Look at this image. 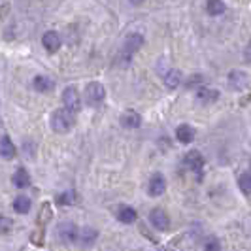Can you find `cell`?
I'll use <instances>...</instances> for the list:
<instances>
[{
  "label": "cell",
  "instance_id": "obj_23",
  "mask_svg": "<svg viewBox=\"0 0 251 251\" xmlns=\"http://www.w3.org/2000/svg\"><path fill=\"white\" fill-rule=\"evenodd\" d=\"M77 201V195L75 191H64L61 195H57V204L59 206H72Z\"/></svg>",
  "mask_w": 251,
  "mask_h": 251
},
{
  "label": "cell",
  "instance_id": "obj_21",
  "mask_svg": "<svg viewBox=\"0 0 251 251\" xmlns=\"http://www.w3.org/2000/svg\"><path fill=\"white\" fill-rule=\"evenodd\" d=\"M163 77L168 89H176L177 85L181 83V74H179V70H168V72H164Z\"/></svg>",
  "mask_w": 251,
  "mask_h": 251
},
{
  "label": "cell",
  "instance_id": "obj_16",
  "mask_svg": "<svg viewBox=\"0 0 251 251\" xmlns=\"http://www.w3.org/2000/svg\"><path fill=\"white\" fill-rule=\"evenodd\" d=\"M219 99V93L215 89H208V87H201L197 91V102L201 104H212Z\"/></svg>",
  "mask_w": 251,
  "mask_h": 251
},
{
  "label": "cell",
  "instance_id": "obj_17",
  "mask_svg": "<svg viewBox=\"0 0 251 251\" xmlns=\"http://www.w3.org/2000/svg\"><path fill=\"white\" fill-rule=\"evenodd\" d=\"M32 87L36 89L38 93H51L53 87H55V83L48 75H36L34 81H32Z\"/></svg>",
  "mask_w": 251,
  "mask_h": 251
},
{
  "label": "cell",
  "instance_id": "obj_13",
  "mask_svg": "<svg viewBox=\"0 0 251 251\" xmlns=\"http://www.w3.org/2000/svg\"><path fill=\"white\" fill-rule=\"evenodd\" d=\"M121 126H125V128H138L140 123H142V117H140V113H136L134 110H126L123 115H121Z\"/></svg>",
  "mask_w": 251,
  "mask_h": 251
},
{
  "label": "cell",
  "instance_id": "obj_22",
  "mask_svg": "<svg viewBox=\"0 0 251 251\" xmlns=\"http://www.w3.org/2000/svg\"><path fill=\"white\" fill-rule=\"evenodd\" d=\"M206 10L210 15H223L226 10L225 2L223 0H208V4H206Z\"/></svg>",
  "mask_w": 251,
  "mask_h": 251
},
{
  "label": "cell",
  "instance_id": "obj_4",
  "mask_svg": "<svg viewBox=\"0 0 251 251\" xmlns=\"http://www.w3.org/2000/svg\"><path fill=\"white\" fill-rule=\"evenodd\" d=\"M77 226L70 221H64L61 225L57 226V238L61 240V244L64 246H70V244H75L77 242Z\"/></svg>",
  "mask_w": 251,
  "mask_h": 251
},
{
  "label": "cell",
  "instance_id": "obj_15",
  "mask_svg": "<svg viewBox=\"0 0 251 251\" xmlns=\"http://www.w3.org/2000/svg\"><path fill=\"white\" fill-rule=\"evenodd\" d=\"M136 210L134 208H130V206H119V210H117V219L121 221V223H125V225H130V223H134L136 221Z\"/></svg>",
  "mask_w": 251,
  "mask_h": 251
},
{
  "label": "cell",
  "instance_id": "obj_2",
  "mask_svg": "<svg viewBox=\"0 0 251 251\" xmlns=\"http://www.w3.org/2000/svg\"><path fill=\"white\" fill-rule=\"evenodd\" d=\"M51 128L57 132V134H66L72 130V126L75 123V113L66 110V108H59L51 113Z\"/></svg>",
  "mask_w": 251,
  "mask_h": 251
},
{
  "label": "cell",
  "instance_id": "obj_1",
  "mask_svg": "<svg viewBox=\"0 0 251 251\" xmlns=\"http://www.w3.org/2000/svg\"><path fill=\"white\" fill-rule=\"evenodd\" d=\"M142 46H144V36H142V34H138V32L128 34V36L123 40V46H121L119 57H117L119 66H128V64H130V59H132V55H134Z\"/></svg>",
  "mask_w": 251,
  "mask_h": 251
},
{
  "label": "cell",
  "instance_id": "obj_27",
  "mask_svg": "<svg viewBox=\"0 0 251 251\" xmlns=\"http://www.w3.org/2000/svg\"><path fill=\"white\" fill-rule=\"evenodd\" d=\"M204 251H221V244L215 236H210V238L204 242Z\"/></svg>",
  "mask_w": 251,
  "mask_h": 251
},
{
  "label": "cell",
  "instance_id": "obj_7",
  "mask_svg": "<svg viewBox=\"0 0 251 251\" xmlns=\"http://www.w3.org/2000/svg\"><path fill=\"white\" fill-rule=\"evenodd\" d=\"M164 191H166V179L161 172H155L150 177V183H148V193L150 197H161Z\"/></svg>",
  "mask_w": 251,
  "mask_h": 251
},
{
  "label": "cell",
  "instance_id": "obj_26",
  "mask_svg": "<svg viewBox=\"0 0 251 251\" xmlns=\"http://www.w3.org/2000/svg\"><path fill=\"white\" fill-rule=\"evenodd\" d=\"M13 228V221L10 217H6V215L0 214V234H8L10 230Z\"/></svg>",
  "mask_w": 251,
  "mask_h": 251
},
{
  "label": "cell",
  "instance_id": "obj_6",
  "mask_svg": "<svg viewBox=\"0 0 251 251\" xmlns=\"http://www.w3.org/2000/svg\"><path fill=\"white\" fill-rule=\"evenodd\" d=\"M97 240H99V230L93 226H83L77 230V244L81 248H91Z\"/></svg>",
  "mask_w": 251,
  "mask_h": 251
},
{
  "label": "cell",
  "instance_id": "obj_5",
  "mask_svg": "<svg viewBox=\"0 0 251 251\" xmlns=\"http://www.w3.org/2000/svg\"><path fill=\"white\" fill-rule=\"evenodd\" d=\"M63 102H64V108L70 110V112L77 113L79 108H81V97L77 93L75 87H66L63 93Z\"/></svg>",
  "mask_w": 251,
  "mask_h": 251
},
{
  "label": "cell",
  "instance_id": "obj_8",
  "mask_svg": "<svg viewBox=\"0 0 251 251\" xmlns=\"http://www.w3.org/2000/svg\"><path fill=\"white\" fill-rule=\"evenodd\" d=\"M150 221L151 225L155 226L157 230H168V226H170V217L166 215L164 210L161 208H155V210H151L150 212Z\"/></svg>",
  "mask_w": 251,
  "mask_h": 251
},
{
  "label": "cell",
  "instance_id": "obj_10",
  "mask_svg": "<svg viewBox=\"0 0 251 251\" xmlns=\"http://www.w3.org/2000/svg\"><path fill=\"white\" fill-rule=\"evenodd\" d=\"M42 46L46 48L48 53H57L61 48V36L57 30H48L44 36H42Z\"/></svg>",
  "mask_w": 251,
  "mask_h": 251
},
{
  "label": "cell",
  "instance_id": "obj_9",
  "mask_svg": "<svg viewBox=\"0 0 251 251\" xmlns=\"http://www.w3.org/2000/svg\"><path fill=\"white\" fill-rule=\"evenodd\" d=\"M185 164L191 172H195L197 177L201 179L202 177V168H204V159L199 151H189L187 157H185Z\"/></svg>",
  "mask_w": 251,
  "mask_h": 251
},
{
  "label": "cell",
  "instance_id": "obj_12",
  "mask_svg": "<svg viewBox=\"0 0 251 251\" xmlns=\"http://www.w3.org/2000/svg\"><path fill=\"white\" fill-rule=\"evenodd\" d=\"M0 157L6 159V161L15 159V146H13V142L10 140V136H6V134L0 138Z\"/></svg>",
  "mask_w": 251,
  "mask_h": 251
},
{
  "label": "cell",
  "instance_id": "obj_25",
  "mask_svg": "<svg viewBox=\"0 0 251 251\" xmlns=\"http://www.w3.org/2000/svg\"><path fill=\"white\" fill-rule=\"evenodd\" d=\"M44 236H46V232H44V228L40 226V228H36V230L30 234V242H32L34 246H38V248H42V246H44Z\"/></svg>",
  "mask_w": 251,
  "mask_h": 251
},
{
  "label": "cell",
  "instance_id": "obj_24",
  "mask_svg": "<svg viewBox=\"0 0 251 251\" xmlns=\"http://www.w3.org/2000/svg\"><path fill=\"white\" fill-rule=\"evenodd\" d=\"M238 185H240V189H242L244 193L251 195V172H246V174H242V176H240Z\"/></svg>",
  "mask_w": 251,
  "mask_h": 251
},
{
  "label": "cell",
  "instance_id": "obj_28",
  "mask_svg": "<svg viewBox=\"0 0 251 251\" xmlns=\"http://www.w3.org/2000/svg\"><path fill=\"white\" fill-rule=\"evenodd\" d=\"M144 0H130V4H134V6H140Z\"/></svg>",
  "mask_w": 251,
  "mask_h": 251
},
{
  "label": "cell",
  "instance_id": "obj_11",
  "mask_svg": "<svg viewBox=\"0 0 251 251\" xmlns=\"http://www.w3.org/2000/svg\"><path fill=\"white\" fill-rule=\"evenodd\" d=\"M228 85L234 91H244V89L248 87V74H244L240 70H232L228 74Z\"/></svg>",
  "mask_w": 251,
  "mask_h": 251
},
{
  "label": "cell",
  "instance_id": "obj_19",
  "mask_svg": "<svg viewBox=\"0 0 251 251\" xmlns=\"http://www.w3.org/2000/svg\"><path fill=\"white\" fill-rule=\"evenodd\" d=\"M176 138L181 144H191L195 140V128L191 125H179L176 128Z\"/></svg>",
  "mask_w": 251,
  "mask_h": 251
},
{
  "label": "cell",
  "instance_id": "obj_3",
  "mask_svg": "<svg viewBox=\"0 0 251 251\" xmlns=\"http://www.w3.org/2000/svg\"><path fill=\"white\" fill-rule=\"evenodd\" d=\"M106 99V89L99 81H91L85 87V100L89 106H100Z\"/></svg>",
  "mask_w": 251,
  "mask_h": 251
},
{
  "label": "cell",
  "instance_id": "obj_20",
  "mask_svg": "<svg viewBox=\"0 0 251 251\" xmlns=\"http://www.w3.org/2000/svg\"><path fill=\"white\" fill-rule=\"evenodd\" d=\"M30 206H32V201L28 197H25V195L15 197V201H13V210L17 214H28L30 212Z\"/></svg>",
  "mask_w": 251,
  "mask_h": 251
},
{
  "label": "cell",
  "instance_id": "obj_14",
  "mask_svg": "<svg viewBox=\"0 0 251 251\" xmlns=\"http://www.w3.org/2000/svg\"><path fill=\"white\" fill-rule=\"evenodd\" d=\"M12 183L13 187L17 189H26L30 185V176H28V172H26L23 166H19L17 170H15V174L12 177Z\"/></svg>",
  "mask_w": 251,
  "mask_h": 251
},
{
  "label": "cell",
  "instance_id": "obj_18",
  "mask_svg": "<svg viewBox=\"0 0 251 251\" xmlns=\"http://www.w3.org/2000/svg\"><path fill=\"white\" fill-rule=\"evenodd\" d=\"M51 217H53V210H51V204H50V202H44V204L40 206V212H38V219H36L38 226L46 228V225H48V223L51 221Z\"/></svg>",
  "mask_w": 251,
  "mask_h": 251
}]
</instances>
